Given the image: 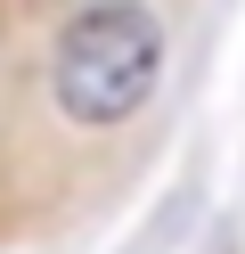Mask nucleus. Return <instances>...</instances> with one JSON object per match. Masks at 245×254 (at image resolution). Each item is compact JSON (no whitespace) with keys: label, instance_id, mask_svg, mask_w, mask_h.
<instances>
[{"label":"nucleus","instance_id":"1","mask_svg":"<svg viewBox=\"0 0 245 254\" xmlns=\"http://www.w3.org/2000/svg\"><path fill=\"white\" fill-rule=\"evenodd\" d=\"M163 82V25L131 0H106V8H82L57 41V66H49V90H57V115L82 123V131H114L131 123Z\"/></svg>","mask_w":245,"mask_h":254}]
</instances>
